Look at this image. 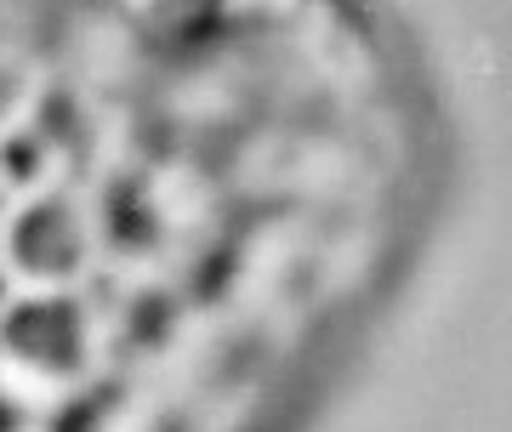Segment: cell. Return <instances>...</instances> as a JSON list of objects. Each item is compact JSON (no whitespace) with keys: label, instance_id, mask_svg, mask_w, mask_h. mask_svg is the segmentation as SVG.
Returning a JSON list of instances; mask_svg holds the SVG:
<instances>
[{"label":"cell","instance_id":"cell-1","mask_svg":"<svg viewBox=\"0 0 512 432\" xmlns=\"http://www.w3.org/2000/svg\"><path fill=\"white\" fill-rule=\"evenodd\" d=\"M0 364L40 381H80L92 370V307L80 296H23L0 307Z\"/></svg>","mask_w":512,"mask_h":432},{"label":"cell","instance_id":"cell-2","mask_svg":"<svg viewBox=\"0 0 512 432\" xmlns=\"http://www.w3.org/2000/svg\"><path fill=\"white\" fill-rule=\"evenodd\" d=\"M86 256H92V222H86V211H80V199L69 188H46V194H35L6 222L0 262L18 268L23 279H35V285H69V279H80Z\"/></svg>","mask_w":512,"mask_h":432},{"label":"cell","instance_id":"cell-3","mask_svg":"<svg viewBox=\"0 0 512 432\" xmlns=\"http://www.w3.org/2000/svg\"><path fill=\"white\" fill-rule=\"evenodd\" d=\"M35 131L46 137L52 160H69V165L86 160V143H92V120H86V108H80V97H74V91H46V97H40Z\"/></svg>","mask_w":512,"mask_h":432},{"label":"cell","instance_id":"cell-4","mask_svg":"<svg viewBox=\"0 0 512 432\" xmlns=\"http://www.w3.org/2000/svg\"><path fill=\"white\" fill-rule=\"evenodd\" d=\"M52 148H46V137H40L35 126H18L0 137V182L6 188H29V182H40L46 171H52Z\"/></svg>","mask_w":512,"mask_h":432},{"label":"cell","instance_id":"cell-5","mask_svg":"<svg viewBox=\"0 0 512 432\" xmlns=\"http://www.w3.org/2000/svg\"><path fill=\"white\" fill-rule=\"evenodd\" d=\"M109 410H114V393H97V387H92V393L69 398V404L52 415V432H103Z\"/></svg>","mask_w":512,"mask_h":432},{"label":"cell","instance_id":"cell-6","mask_svg":"<svg viewBox=\"0 0 512 432\" xmlns=\"http://www.w3.org/2000/svg\"><path fill=\"white\" fill-rule=\"evenodd\" d=\"M23 97H29V80H23V69H18V63H0V126H6V120L23 108Z\"/></svg>","mask_w":512,"mask_h":432},{"label":"cell","instance_id":"cell-7","mask_svg":"<svg viewBox=\"0 0 512 432\" xmlns=\"http://www.w3.org/2000/svg\"><path fill=\"white\" fill-rule=\"evenodd\" d=\"M0 432H29V415L18 410V398H12L6 381H0Z\"/></svg>","mask_w":512,"mask_h":432},{"label":"cell","instance_id":"cell-8","mask_svg":"<svg viewBox=\"0 0 512 432\" xmlns=\"http://www.w3.org/2000/svg\"><path fill=\"white\" fill-rule=\"evenodd\" d=\"M6 290H12V268L0 262V307H6Z\"/></svg>","mask_w":512,"mask_h":432},{"label":"cell","instance_id":"cell-9","mask_svg":"<svg viewBox=\"0 0 512 432\" xmlns=\"http://www.w3.org/2000/svg\"><path fill=\"white\" fill-rule=\"evenodd\" d=\"M6 199H12V188H6V182H0V211H6Z\"/></svg>","mask_w":512,"mask_h":432}]
</instances>
